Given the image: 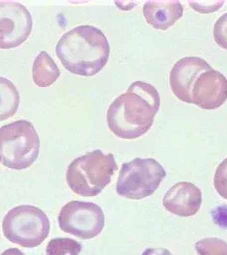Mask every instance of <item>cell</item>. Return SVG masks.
Returning a JSON list of instances; mask_svg holds the SVG:
<instances>
[{
	"label": "cell",
	"mask_w": 227,
	"mask_h": 255,
	"mask_svg": "<svg viewBox=\"0 0 227 255\" xmlns=\"http://www.w3.org/2000/svg\"><path fill=\"white\" fill-rule=\"evenodd\" d=\"M159 108L157 89L146 82H134L109 106L107 114L109 129L121 139H136L152 128Z\"/></svg>",
	"instance_id": "obj_1"
},
{
	"label": "cell",
	"mask_w": 227,
	"mask_h": 255,
	"mask_svg": "<svg viewBox=\"0 0 227 255\" xmlns=\"http://www.w3.org/2000/svg\"><path fill=\"white\" fill-rule=\"evenodd\" d=\"M110 46L107 36L96 26L83 25L65 33L57 42L56 55L67 71L92 77L109 61Z\"/></svg>",
	"instance_id": "obj_2"
},
{
	"label": "cell",
	"mask_w": 227,
	"mask_h": 255,
	"mask_svg": "<svg viewBox=\"0 0 227 255\" xmlns=\"http://www.w3.org/2000/svg\"><path fill=\"white\" fill-rule=\"evenodd\" d=\"M117 170L113 153L95 150L75 159L67 171V183L75 194L95 197L111 183Z\"/></svg>",
	"instance_id": "obj_3"
},
{
	"label": "cell",
	"mask_w": 227,
	"mask_h": 255,
	"mask_svg": "<svg viewBox=\"0 0 227 255\" xmlns=\"http://www.w3.org/2000/svg\"><path fill=\"white\" fill-rule=\"evenodd\" d=\"M40 140L31 122L18 120L0 128V156L12 170L30 167L38 158Z\"/></svg>",
	"instance_id": "obj_4"
},
{
	"label": "cell",
	"mask_w": 227,
	"mask_h": 255,
	"mask_svg": "<svg viewBox=\"0 0 227 255\" xmlns=\"http://www.w3.org/2000/svg\"><path fill=\"white\" fill-rule=\"evenodd\" d=\"M2 230L5 239L11 243L23 248H36L48 237L50 222L41 209L23 204L7 212Z\"/></svg>",
	"instance_id": "obj_5"
},
{
	"label": "cell",
	"mask_w": 227,
	"mask_h": 255,
	"mask_svg": "<svg viewBox=\"0 0 227 255\" xmlns=\"http://www.w3.org/2000/svg\"><path fill=\"white\" fill-rule=\"evenodd\" d=\"M165 176V169L155 159H134L122 165L116 193L126 199H145L155 193Z\"/></svg>",
	"instance_id": "obj_6"
},
{
	"label": "cell",
	"mask_w": 227,
	"mask_h": 255,
	"mask_svg": "<svg viewBox=\"0 0 227 255\" xmlns=\"http://www.w3.org/2000/svg\"><path fill=\"white\" fill-rule=\"evenodd\" d=\"M58 225L66 234L89 240L102 233L105 215L98 204L72 201L63 206L58 215Z\"/></svg>",
	"instance_id": "obj_7"
},
{
	"label": "cell",
	"mask_w": 227,
	"mask_h": 255,
	"mask_svg": "<svg viewBox=\"0 0 227 255\" xmlns=\"http://www.w3.org/2000/svg\"><path fill=\"white\" fill-rule=\"evenodd\" d=\"M33 27L30 12L18 2L0 1V49H11L29 37Z\"/></svg>",
	"instance_id": "obj_8"
},
{
	"label": "cell",
	"mask_w": 227,
	"mask_h": 255,
	"mask_svg": "<svg viewBox=\"0 0 227 255\" xmlns=\"http://www.w3.org/2000/svg\"><path fill=\"white\" fill-rule=\"evenodd\" d=\"M192 104L204 110H215L227 100V78L215 69L203 72L191 91Z\"/></svg>",
	"instance_id": "obj_9"
},
{
	"label": "cell",
	"mask_w": 227,
	"mask_h": 255,
	"mask_svg": "<svg viewBox=\"0 0 227 255\" xmlns=\"http://www.w3.org/2000/svg\"><path fill=\"white\" fill-rule=\"evenodd\" d=\"M212 69L205 59L197 56H186L176 62L169 77L172 92L179 100L192 104L191 91L196 78L203 72Z\"/></svg>",
	"instance_id": "obj_10"
},
{
	"label": "cell",
	"mask_w": 227,
	"mask_h": 255,
	"mask_svg": "<svg viewBox=\"0 0 227 255\" xmlns=\"http://www.w3.org/2000/svg\"><path fill=\"white\" fill-rule=\"evenodd\" d=\"M163 204L171 214L181 217L193 216L201 207V190L192 183H177L165 194Z\"/></svg>",
	"instance_id": "obj_11"
},
{
	"label": "cell",
	"mask_w": 227,
	"mask_h": 255,
	"mask_svg": "<svg viewBox=\"0 0 227 255\" xmlns=\"http://www.w3.org/2000/svg\"><path fill=\"white\" fill-rule=\"evenodd\" d=\"M146 22L158 30H166L180 19L184 6L179 1L175 2H146L143 7Z\"/></svg>",
	"instance_id": "obj_12"
},
{
	"label": "cell",
	"mask_w": 227,
	"mask_h": 255,
	"mask_svg": "<svg viewBox=\"0 0 227 255\" xmlns=\"http://www.w3.org/2000/svg\"><path fill=\"white\" fill-rule=\"evenodd\" d=\"M60 75V69L47 52L41 51L36 56L32 66V77L37 87H50Z\"/></svg>",
	"instance_id": "obj_13"
},
{
	"label": "cell",
	"mask_w": 227,
	"mask_h": 255,
	"mask_svg": "<svg viewBox=\"0 0 227 255\" xmlns=\"http://www.w3.org/2000/svg\"><path fill=\"white\" fill-rule=\"evenodd\" d=\"M20 102V96L15 84L0 77V122L15 116Z\"/></svg>",
	"instance_id": "obj_14"
},
{
	"label": "cell",
	"mask_w": 227,
	"mask_h": 255,
	"mask_svg": "<svg viewBox=\"0 0 227 255\" xmlns=\"http://www.w3.org/2000/svg\"><path fill=\"white\" fill-rule=\"evenodd\" d=\"M82 245L78 241L70 238H54L48 242L46 249L47 255H78Z\"/></svg>",
	"instance_id": "obj_15"
},
{
	"label": "cell",
	"mask_w": 227,
	"mask_h": 255,
	"mask_svg": "<svg viewBox=\"0 0 227 255\" xmlns=\"http://www.w3.org/2000/svg\"><path fill=\"white\" fill-rule=\"evenodd\" d=\"M199 255H227V243L218 238H205L196 244Z\"/></svg>",
	"instance_id": "obj_16"
},
{
	"label": "cell",
	"mask_w": 227,
	"mask_h": 255,
	"mask_svg": "<svg viewBox=\"0 0 227 255\" xmlns=\"http://www.w3.org/2000/svg\"><path fill=\"white\" fill-rule=\"evenodd\" d=\"M214 185L217 193L227 200V158L218 165L214 177Z\"/></svg>",
	"instance_id": "obj_17"
},
{
	"label": "cell",
	"mask_w": 227,
	"mask_h": 255,
	"mask_svg": "<svg viewBox=\"0 0 227 255\" xmlns=\"http://www.w3.org/2000/svg\"><path fill=\"white\" fill-rule=\"evenodd\" d=\"M214 37L218 46L227 50V13L221 15L216 22Z\"/></svg>",
	"instance_id": "obj_18"
},
{
	"label": "cell",
	"mask_w": 227,
	"mask_h": 255,
	"mask_svg": "<svg viewBox=\"0 0 227 255\" xmlns=\"http://www.w3.org/2000/svg\"><path fill=\"white\" fill-rule=\"evenodd\" d=\"M142 255H173L165 248H149L145 250Z\"/></svg>",
	"instance_id": "obj_19"
},
{
	"label": "cell",
	"mask_w": 227,
	"mask_h": 255,
	"mask_svg": "<svg viewBox=\"0 0 227 255\" xmlns=\"http://www.w3.org/2000/svg\"><path fill=\"white\" fill-rule=\"evenodd\" d=\"M0 255H26L24 253H22L19 249L16 248H10L7 250L4 251Z\"/></svg>",
	"instance_id": "obj_20"
},
{
	"label": "cell",
	"mask_w": 227,
	"mask_h": 255,
	"mask_svg": "<svg viewBox=\"0 0 227 255\" xmlns=\"http://www.w3.org/2000/svg\"><path fill=\"white\" fill-rule=\"evenodd\" d=\"M1 161H2V160H1V156H0V162H1Z\"/></svg>",
	"instance_id": "obj_21"
}]
</instances>
